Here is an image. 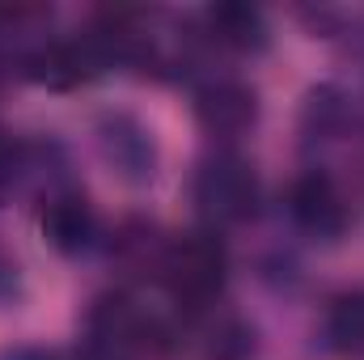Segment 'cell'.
I'll list each match as a JSON object with an SVG mask.
<instances>
[{"mask_svg": "<svg viewBox=\"0 0 364 360\" xmlns=\"http://www.w3.org/2000/svg\"><path fill=\"white\" fill-rule=\"evenodd\" d=\"M225 271H229V255H225V242L216 238V229H191V233H178L166 242L157 280L166 284V292L178 305L199 309V305L216 301V292L225 288Z\"/></svg>", "mask_w": 364, "mask_h": 360, "instance_id": "6da1fadb", "label": "cell"}, {"mask_svg": "<svg viewBox=\"0 0 364 360\" xmlns=\"http://www.w3.org/2000/svg\"><path fill=\"white\" fill-rule=\"evenodd\" d=\"M17 301H21V268H17V255L0 242V309Z\"/></svg>", "mask_w": 364, "mask_h": 360, "instance_id": "30bf717a", "label": "cell"}, {"mask_svg": "<svg viewBox=\"0 0 364 360\" xmlns=\"http://www.w3.org/2000/svg\"><path fill=\"white\" fill-rule=\"evenodd\" d=\"M73 360H136V356L119 352L114 344H102V339H93V335H85V344L77 348V356H73Z\"/></svg>", "mask_w": 364, "mask_h": 360, "instance_id": "7c38bea8", "label": "cell"}, {"mask_svg": "<svg viewBox=\"0 0 364 360\" xmlns=\"http://www.w3.org/2000/svg\"><path fill=\"white\" fill-rule=\"evenodd\" d=\"M326 339L343 356H360L364 352V292L335 301V309L326 318Z\"/></svg>", "mask_w": 364, "mask_h": 360, "instance_id": "9c48e42d", "label": "cell"}, {"mask_svg": "<svg viewBox=\"0 0 364 360\" xmlns=\"http://www.w3.org/2000/svg\"><path fill=\"white\" fill-rule=\"evenodd\" d=\"M195 119L208 136L216 140H237L255 127L259 119V97L250 85L233 81V77H212L208 85L195 93Z\"/></svg>", "mask_w": 364, "mask_h": 360, "instance_id": "8992f818", "label": "cell"}, {"mask_svg": "<svg viewBox=\"0 0 364 360\" xmlns=\"http://www.w3.org/2000/svg\"><path fill=\"white\" fill-rule=\"evenodd\" d=\"M203 34L220 51H233V55H250L267 47V21L250 4H212L203 13Z\"/></svg>", "mask_w": 364, "mask_h": 360, "instance_id": "ba28073f", "label": "cell"}, {"mask_svg": "<svg viewBox=\"0 0 364 360\" xmlns=\"http://www.w3.org/2000/svg\"><path fill=\"white\" fill-rule=\"evenodd\" d=\"M288 216L314 242H339L352 229V203L326 170H305L288 186Z\"/></svg>", "mask_w": 364, "mask_h": 360, "instance_id": "3957f363", "label": "cell"}, {"mask_svg": "<svg viewBox=\"0 0 364 360\" xmlns=\"http://www.w3.org/2000/svg\"><path fill=\"white\" fill-rule=\"evenodd\" d=\"M38 225H43V238L60 250V255H81L90 250L93 238H97V216H93L90 199L73 186H60L43 199V212H38Z\"/></svg>", "mask_w": 364, "mask_h": 360, "instance_id": "52a82bcc", "label": "cell"}, {"mask_svg": "<svg viewBox=\"0 0 364 360\" xmlns=\"http://www.w3.org/2000/svg\"><path fill=\"white\" fill-rule=\"evenodd\" d=\"M17 179H21V144L0 127V199L13 191Z\"/></svg>", "mask_w": 364, "mask_h": 360, "instance_id": "8fae6325", "label": "cell"}, {"mask_svg": "<svg viewBox=\"0 0 364 360\" xmlns=\"http://www.w3.org/2000/svg\"><path fill=\"white\" fill-rule=\"evenodd\" d=\"M195 208L212 229L242 225L259 212V174L246 157L237 153H212L199 162L195 182H191Z\"/></svg>", "mask_w": 364, "mask_h": 360, "instance_id": "7a4b0ae2", "label": "cell"}, {"mask_svg": "<svg viewBox=\"0 0 364 360\" xmlns=\"http://www.w3.org/2000/svg\"><path fill=\"white\" fill-rule=\"evenodd\" d=\"M0 360H60V356L47 352V348H13V352H4Z\"/></svg>", "mask_w": 364, "mask_h": 360, "instance_id": "4fadbf2b", "label": "cell"}, {"mask_svg": "<svg viewBox=\"0 0 364 360\" xmlns=\"http://www.w3.org/2000/svg\"><path fill=\"white\" fill-rule=\"evenodd\" d=\"M90 335L102 344H114L119 352L127 356H140L149 348H161L166 339V327L153 309H144L136 297L127 292H106L97 297L90 309Z\"/></svg>", "mask_w": 364, "mask_h": 360, "instance_id": "277c9868", "label": "cell"}, {"mask_svg": "<svg viewBox=\"0 0 364 360\" xmlns=\"http://www.w3.org/2000/svg\"><path fill=\"white\" fill-rule=\"evenodd\" d=\"M97 149H102V162L110 166V174L132 182V186H144L157 174V140L127 110L97 119Z\"/></svg>", "mask_w": 364, "mask_h": 360, "instance_id": "5b68a950", "label": "cell"}]
</instances>
